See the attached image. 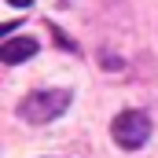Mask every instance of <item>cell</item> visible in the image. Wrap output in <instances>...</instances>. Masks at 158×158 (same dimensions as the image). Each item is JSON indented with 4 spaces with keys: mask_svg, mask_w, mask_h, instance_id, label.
<instances>
[{
    "mask_svg": "<svg viewBox=\"0 0 158 158\" xmlns=\"http://www.w3.org/2000/svg\"><path fill=\"white\" fill-rule=\"evenodd\" d=\"M70 107V88H48V92H30L19 99V118L30 125H44L55 121L59 114H66Z\"/></svg>",
    "mask_w": 158,
    "mask_h": 158,
    "instance_id": "obj_1",
    "label": "cell"
},
{
    "mask_svg": "<svg viewBox=\"0 0 158 158\" xmlns=\"http://www.w3.org/2000/svg\"><path fill=\"white\" fill-rule=\"evenodd\" d=\"M110 136H114L118 147L136 151V147H143L147 136H151V118H147L143 110H121L118 118L110 121Z\"/></svg>",
    "mask_w": 158,
    "mask_h": 158,
    "instance_id": "obj_2",
    "label": "cell"
},
{
    "mask_svg": "<svg viewBox=\"0 0 158 158\" xmlns=\"http://www.w3.org/2000/svg\"><path fill=\"white\" fill-rule=\"evenodd\" d=\"M37 40L33 37H7L0 44V59L7 63V66H15V63H26V59H33L37 55Z\"/></svg>",
    "mask_w": 158,
    "mask_h": 158,
    "instance_id": "obj_3",
    "label": "cell"
},
{
    "mask_svg": "<svg viewBox=\"0 0 158 158\" xmlns=\"http://www.w3.org/2000/svg\"><path fill=\"white\" fill-rule=\"evenodd\" d=\"M11 7H26V4H33V0H7Z\"/></svg>",
    "mask_w": 158,
    "mask_h": 158,
    "instance_id": "obj_4",
    "label": "cell"
}]
</instances>
